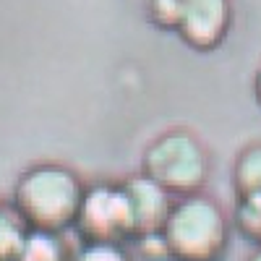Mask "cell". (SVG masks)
<instances>
[{
    "label": "cell",
    "mask_w": 261,
    "mask_h": 261,
    "mask_svg": "<svg viewBox=\"0 0 261 261\" xmlns=\"http://www.w3.org/2000/svg\"><path fill=\"white\" fill-rule=\"evenodd\" d=\"M79 172L60 162H37L18 175L11 206L37 232H68L84 199Z\"/></svg>",
    "instance_id": "obj_1"
},
{
    "label": "cell",
    "mask_w": 261,
    "mask_h": 261,
    "mask_svg": "<svg viewBox=\"0 0 261 261\" xmlns=\"http://www.w3.org/2000/svg\"><path fill=\"white\" fill-rule=\"evenodd\" d=\"M170 261H222L230 248L232 222L209 193H191L172 201L160 230Z\"/></svg>",
    "instance_id": "obj_2"
},
{
    "label": "cell",
    "mask_w": 261,
    "mask_h": 261,
    "mask_svg": "<svg viewBox=\"0 0 261 261\" xmlns=\"http://www.w3.org/2000/svg\"><path fill=\"white\" fill-rule=\"evenodd\" d=\"M212 172L209 149L191 128L175 125L151 139L141 154V175L162 186L172 199L201 193Z\"/></svg>",
    "instance_id": "obj_3"
},
{
    "label": "cell",
    "mask_w": 261,
    "mask_h": 261,
    "mask_svg": "<svg viewBox=\"0 0 261 261\" xmlns=\"http://www.w3.org/2000/svg\"><path fill=\"white\" fill-rule=\"evenodd\" d=\"M73 232L81 238V243H134V220H130L128 199L120 183L86 186L73 222Z\"/></svg>",
    "instance_id": "obj_4"
},
{
    "label": "cell",
    "mask_w": 261,
    "mask_h": 261,
    "mask_svg": "<svg viewBox=\"0 0 261 261\" xmlns=\"http://www.w3.org/2000/svg\"><path fill=\"white\" fill-rule=\"evenodd\" d=\"M232 27V0H183L175 34L196 53L222 47Z\"/></svg>",
    "instance_id": "obj_5"
},
{
    "label": "cell",
    "mask_w": 261,
    "mask_h": 261,
    "mask_svg": "<svg viewBox=\"0 0 261 261\" xmlns=\"http://www.w3.org/2000/svg\"><path fill=\"white\" fill-rule=\"evenodd\" d=\"M120 188L128 199L130 220H134V241L136 238H144V235L160 232L175 199H172L162 186H157L154 180L141 175V172L125 178L120 183Z\"/></svg>",
    "instance_id": "obj_6"
},
{
    "label": "cell",
    "mask_w": 261,
    "mask_h": 261,
    "mask_svg": "<svg viewBox=\"0 0 261 261\" xmlns=\"http://www.w3.org/2000/svg\"><path fill=\"white\" fill-rule=\"evenodd\" d=\"M232 191L235 196L261 193V141L246 144L232 162Z\"/></svg>",
    "instance_id": "obj_7"
},
{
    "label": "cell",
    "mask_w": 261,
    "mask_h": 261,
    "mask_svg": "<svg viewBox=\"0 0 261 261\" xmlns=\"http://www.w3.org/2000/svg\"><path fill=\"white\" fill-rule=\"evenodd\" d=\"M29 232L32 230L11 204H0V261H21Z\"/></svg>",
    "instance_id": "obj_8"
},
{
    "label": "cell",
    "mask_w": 261,
    "mask_h": 261,
    "mask_svg": "<svg viewBox=\"0 0 261 261\" xmlns=\"http://www.w3.org/2000/svg\"><path fill=\"white\" fill-rule=\"evenodd\" d=\"M232 230L248 241L253 248H261V193L235 196V209L230 214Z\"/></svg>",
    "instance_id": "obj_9"
},
{
    "label": "cell",
    "mask_w": 261,
    "mask_h": 261,
    "mask_svg": "<svg viewBox=\"0 0 261 261\" xmlns=\"http://www.w3.org/2000/svg\"><path fill=\"white\" fill-rule=\"evenodd\" d=\"M76 246L65 241V232H37L32 230L27 238L21 261H71Z\"/></svg>",
    "instance_id": "obj_10"
},
{
    "label": "cell",
    "mask_w": 261,
    "mask_h": 261,
    "mask_svg": "<svg viewBox=\"0 0 261 261\" xmlns=\"http://www.w3.org/2000/svg\"><path fill=\"white\" fill-rule=\"evenodd\" d=\"M144 8L149 24H154L162 32H175L183 11V0H146Z\"/></svg>",
    "instance_id": "obj_11"
},
{
    "label": "cell",
    "mask_w": 261,
    "mask_h": 261,
    "mask_svg": "<svg viewBox=\"0 0 261 261\" xmlns=\"http://www.w3.org/2000/svg\"><path fill=\"white\" fill-rule=\"evenodd\" d=\"M71 261H134L128 246L113 243H79L71 253Z\"/></svg>",
    "instance_id": "obj_12"
},
{
    "label": "cell",
    "mask_w": 261,
    "mask_h": 261,
    "mask_svg": "<svg viewBox=\"0 0 261 261\" xmlns=\"http://www.w3.org/2000/svg\"><path fill=\"white\" fill-rule=\"evenodd\" d=\"M136 251H139V256H144V258H149V261H170L167 258V248H165V241H162V235L160 232H154V235H144V238H136L134 243Z\"/></svg>",
    "instance_id": "obj_13"
},
{
    "label": "cell",
    "mask_w": 261,
    "mask_h": 261,
    "mask_svg": "<svg viewBox=\"0 0 261 261\" xmlns=\"http://www.w3.org/2000/svg\"><path fill=\"white\" fill-rule=\"evenodd\" d=\"M253 97H256V102H258V107H261V65H258V71H256V76H253Z\"/></svg>",
    "instance_id": "obj_14"
},
{
    "label": "cell",
    "mask_w": 261,
    "mask_h": 261,
    "mask_svg": "<svg viewBox=\"0 0 261 261\" xmlns=\"http://www.w3.org/2000/svg\"><path fill=\"white\" fill-rule=\"evenodd\" d=\"M246 261H261V248H253V253H251Z\"/></svg>",
    "instance_id": "obj_15"
}]
</instances>
